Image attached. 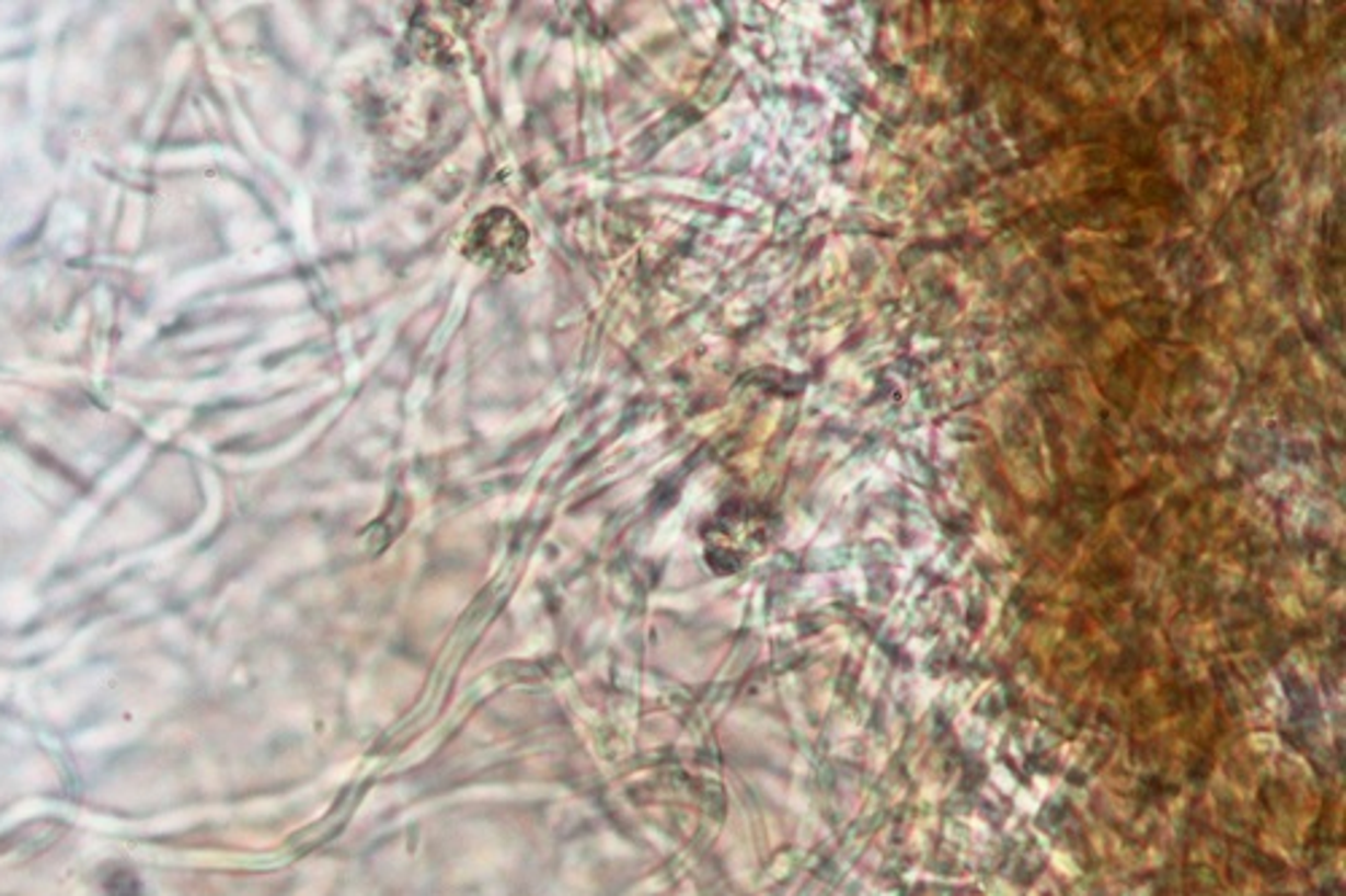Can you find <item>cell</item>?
<instances>
[{"mask_svg": "<svg viewBox=\"0 0 1346 896\" xmlns=\"http://www.w3.org/2000/svg\"><path fill=\"white\" fill-rule=\"evenodd\" d=\"M528 251V232L509 210H487L474 221L467 254L491 269H520Z\"/></svg>", "mask_w": 1346, "mask_h": 896, "instance_id": "obj_1", "label": "cell"}]
</instances>
